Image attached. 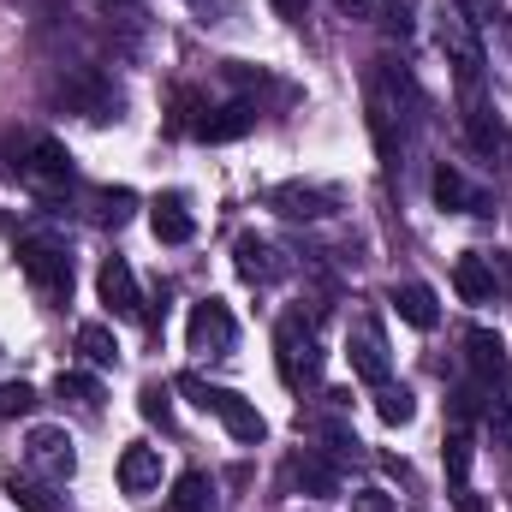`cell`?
<instances>
[{
  "mask_svg": "<svg viewBox=\"0 0 512 512\" xmlns=\"http://www.w3.org/2000/svg\"><path fill=\"white\" fill-rule=\"evenodd\" d=\"M364 108H370V137H376V155H382V167L399 161V149H405V126H411V114H417V84L399 72V66H376V78H370V96H364Z\"/></svg>",
  "mask_w": 512,
  "mask_h": 512,
  "instance_id": "6da1fadb",
  "label": "cell"
},
{
  "mask_svg": "<svg viewBox=\"0 0 512 512\" xmlns=\"http://www.w3.org/2000/svg\"><path fill=\"white\" fill-rule=\"evenodd\" d=\"M18 268H24V280H30L48 304H66V298H72V251H66V239H54V233L18 239Z\"/></svg>",
  "mask_w": 512,
  "mask_h": 512,
  "instance_id": "7a4b0ae2",
  "label": "cell"
},
{
  "mask_svg": "<svg viewBox=\"0 0 512 512\" xmlns=\"http://www.w3.org/2000/svg\"><path fill=\"white\" fill-rule=\"evenodd\" d=\"M6 173H18L36 197H60L72 191V155L54 137H18V161H6Z\"/></svg>",
  "mask_w": 512,
  "mask_h": 512,
  "instance_id": "3957f363",
  "label": "cell"
},
{
  "mask_svg": "<svg viewBox=\"0 0 512 512\" xmlns=\"http://www.w3.org/2000/svg\"><path fill=\"white\" fill-rule=\"evenodd\" d=\"M274 364H280V382L286 387H316L322 382V346H316V328L304 316H280L274 328Z\"/></svg>",
  "mask_w": 512,
  "mask_h": 512,
  "instance_id": "277c9868",
  "label": "cell"
},
{
  "mask_svg": "<svg viewBox=\"0 0 512 512\" xmlns=\"http://www.w3.org/2000/svg\"><path fill=\"white\" fill-rule=\"evenodd\" d=\"M179 387L203 405V411H215L221 423H227V435L233 441H262L268 435V423H262V411H256L245 393H233V387H215V382H203V376H179Z\"/></svg>",
  "mask_w": 512,
  "mask_h": 512,
  "instance_id": "5b68a950",
  "label": "cell"
},
{
  "mask_svg": "<svg viewBox=\"0 0 512 512\" xmlns=\"http://www.w3.org/2000/svg\"><path fill=\"white\" fill-rule=\"evenodd\" d=\"M185 334H191V352H203V358H227V352L239 346V322H233V310H227L221 298H203V304H191V322H185Z\"/></svg>",
  "mask_w": 512,
  "mask_h": 512,
  "instance_id": "8992f818",
  "label": "cell"
},
{
  "mask_svg": "<svg viewBox=\"0 0 512 512\" xmlns=\"http://www.w3.org/2000/svg\"><path fill=\"white\" fill-rule=\"evenodd\" d=\"M268 209L286 215V221H328V215L340 209V191H334V185H304V179H292V185H274V191H268Z\"/></svg>",
  "mask_w": 512,
  "mask_h": 512,
  "instance_id": "52a82bcc",
  "label": "cell"
},
{
  "mask_svg": "<svg viewBox=\"0 0 512 512\" xmlns=\"http://www.w3.org/2000/svg\"><path fill=\"white\" fill-rule=\"evenodd\" d=\"M60 102H66L72 114H84V120H120V90H114L102 72H72V78L60 84Z\"/></svg>",
  "mask_w": 512,
  "mask_h": 512,
  "instance_id": "ba28073f",
  "label": "cell"
},
{
  "mask_svg": "<svg viewBox=\"0 0 512 512\" xmlns=\"http://www.w3.org/2000/svg\"><path fill=\"white\" fill-rule=\"evenodd\" d=\"M441 54L453 60V72H459V84H465V90L483 78V48H477V36H471V18H465V12H441Z\"/></svg>",
  "mask_w": 512,
  "mask_h": 512,
  "instance_id": "9c48e42d",
  "label": "cell"
},
{
  "mask_svg": "<svg viewBox=\"0 0 512 512\" xmlns=\"http://www.w3.org/2000/svg\"><path fill=\"white\" fill-rule=\"evenodd\" d=\"M96 292H102V304L120 316V322H143V298H137V274H131L120 256H108L102 262V274H96Z\"/></svg>",
  "mask_w": 512,
  "mask_h": 512,
  "instance_id": "30bf717a",
  "label": "cell"
},
{
  "mask_svg": "<svg viewBox=\"0 0 512 512\" xmlns=\"http://www.w3.org/2000/svg\"><path fill=\"white\" fill-rule=\"evenodd\" d=\"M30 465L42 471V477H54V483H66L72 471H78V453H72V435L66 429H30Z\"/></svg>",
  "mask_w": 512,
  "mask_h": 512,
  "instance_id": "8fae6325",
  "label": "cell"
},
{
  "mask_svg": "<svg viewBox=\"0 0 512 512\" xmlns=\"http://www.w3.org/2000/svg\"><path fill=\"white\" fill-rule=\"evenodd\" d=\"M346 352H352V370L370 387L387 382V346H382V328H376V322H358V328L346 334Z\"/></svg>",
  "mask_w": 512,
  "mask_h": 512,
  "instance_id": "7c38bea8",
  "label": "cell"
},
{
  "mask_svg": "<svg viewBox=\"0 0 512 512\" xmlns=\"http://www.w3.org/2000/svg\"><path fill=\"white\" fill-rule=\"evenodd\" d=\"M435 203L459 215H489V191H477L459 167H435Z\"/></svg>",
  "mask_w": 512,
  "mask_h": 512,
  "instance_id": "4fadbf2b",
  "label": "cell"
},
{
  "mask_svg": "<svg viewBox=\"0 0 512 512\" xmlns=\"http://www.w3.org/2000/svg\"><path fill=\"white\" fill-rule=\"evenodd\" d=\"M155 483H161V447L131 441L126 453H120V489H126V495H149Z\"/></svg>",
  "mask_w": 512,
  "mask_h": 512,
  "instance_id": "5bb4252c",
  "label": "cell"
},
{
  "mask_svg": "<svg viewBox=\"0 0 512 512\" xmlns=\"http://www.w3.org/2000/svg\"><path fill=\"white\" fill-rule=\"evenodd\" d=\"M149 227H155V239H161V245H185V239L197 233V221H191V203H185L179 191L155 197V209H149Z\"/></svg>",
  "mask_w": 512,
  "mask_h": 512,
  "instance_id": "9a60e30c",
  "label": "cell"
},
{
  "mask_svg": "<svg viewBox=\"0 0 512 512\" xmlns=\"http://www.w3.org/2000/svg\"><path fill=\"white\" fill-rule=\"evenodd\" d=\"M251 126H256V102H227V108H215V114L197 120V137L203 143H233V137H245Z\"/></svg>",
  "mask_w": 512,
  "mask_h": 512,
  "instance_id": "2e32d148",
  "label": "cell"
},
{
  "mask_svg": "<svg viewBox=\"0 0 512 512\" xmlns=\"http://www.w3.org/2000/svg\"><path fill=\"white\" fill-rule=\"evenodd\" d=\"M495 280H501V274H495V262H489V256H459V268H453V286H459V298H465V304H489V298H495Z\"/></svg>",
  "mask_w": 512,
  "mask_h": 512,
  "instance_id": "e0dca14e",
  "label": "cell"
},
{
  "mask_svg": "<svg viewBox=\"0 0 512 512\" xmlns=\"http://www.w3.org/2000/svg\"><path fill=\"white\" fill-rule=\"evenodd\" d=\"M233 256H239V274H245V280H256V286L280 280V268H286V262H280V251H274L268 239H256V233H245V239L233 245Z\"/></svg>",
  "mask_w": 512,
  "mask_h": 512,
  "instance_id": "ac0fdd59",
  "label": "cell"
},
{
  "mask_svg": "<svg viewBox=\"0 0 512 512\" xmlns=\"http://www.w3.org/2000/svg\"><path fill=\"white\" fill-rule=\"evenodd\" d=\"M465 346H471V370L483 376V382H507V346H501V334H489V328H471L465 334Z\"/></svg>",
  "mask_w": 512,
  "mask_h": 512,
  "instance_id": "d6986e66",
  "label": "cell"
},
{
  "mask_svg": "<svg viewBox=\"0 0 512 512\" xmlns=\"http://www.w3.org/2000/svg\"><path fill=\"white\" fill-rule=\"evenodd\" d=\"M465 131H471V143H477L489 161H512V137H507V126H501V114L471 108V114H465Z\"/></svg>",
  "mask_w": 512,
  "mask_h": 512,
  "instance_id": "ffe728a7",
  "label": "cell"
},
{
  "mask_svg": "<svg viewBox=\"0 0 512 512\" xmlns=\"http://www.w3.org/2000/svg\"><path fill=\"white\" fill-rule=\"evenodd\" d=\"M393 310H399L411 328H435V322H441V304H435V292H429L423 280H405V286H393Z\"/></svg>",
  "mask_w": 512,
  "mask_h": 512,
  "instance_id": "44dd1931",
  "label": "cell"
},
{
  "mask_svg": "<svg viewBox=\"0 0 512 512\" xmlns=\"http://www.w3.org/2000/svg\"><path fill=\"white\" fill-rule=\"evenodd\" d=\"M447 477H453V501L471 512V435L465 429L447 435Z\"/></svg>",
  "mask_w": 512,
  "mask_h": 512,
  "instance_id": "7402d4cb",
  "label": "cell"
},
{
  "mask_svg": "<svg viewBox=\"0 0 512 512\" xmlns=\"http://www.w3.org/2000/svg\"><path fill=\"white\" fill-rule=\"evenodd\" d=\"M292 477H298L310 495H334V489H340V471H334V459H322V453H310V447L292 459Z\"/></svg>",
  "mask_w": 512,
  "mask_h": 512,
  "instance_id": "603a6c76",
  "label": "cell"
},
{
  "mask_svg": "<svg viewBox=\"0 0 512 512\" xmlns=\"http://www.w3.org/2000/svg\"><path fill=\"white\" fill-rule=\"evenodd\" d=\"M215 507V483L203 477V471H185L179 483H173V501H167V512H209Z\"/></svg>",
  "mask_w": 512,
  "mask_h": 512,
  "instance_id": "cb8c5ba5",
  "label": "cell"
},
{
  "mask_svg": "<svg viewBox=\"0 0 512 512\" xmlns=\"http://www.w3.org/2000/svg\"><path fill=\"white\" fill-rule=\"evenodd\" d=\"M78 352H84L90 364H102V370H108V364L120 358V340H114L102 322H84V328H78Z\"/></svg>",
  "mask_w": 512,
  "mask_h": 512,
  "instance_id": "d4e9b609",
  "label": "cell"
},
{
  "mask_svg": "<svg viewBox=\"0 0 512 512\" xmlns=\"http://www.w3.org/2000/svg\"><path fill=\"white\" fill-rule=\"evenodd\" d=\"M6 495H12L24 512H60L54 489H42V483H30V477H6Z\"/></svg>",
  "mask_w": 512,
  "mask_h": 512,
  "instance_id": "484cf974",
  "label": "cell"
},
{
  "mask_svg": "<svg viewBox=\"0 0 512 512\" xmlns=\"http://www.w3.org/2000/svg\"><path fill=\"white\" fill-rule=\"evenodd\" d=\"M54 393H60V399H72V405H84V411H102V387L90 382V376H78V370H60Z\"/></svg>",
  "mask_w": 512,
  "mask_h": 512,
  "instance_id": "4316f807",
  "label": "cell"
},
{
  "mask_svg": "<svg viewBox=\"0 0 512 512\" xmlns=\"http://www.w3.org/2000/svg\"><path fill=\"white\" fill-rule=\"evenodd\" d=\"M376 411H382L387 423H411L417 399H411V387H393V382H382V387H376Z\"/></svg>",
  "mask_w": 512,
  "mask_h": 512,
  "instance_id": "83f0119b",
  "label": "cell"
},
{
  "mask_svg": "<svg viewBox=\"0 0 512 512\" xmlns=\"http://www.w3.org/2000/svg\"><path fill=\"white\" fill-rule=\"evenodd\" d=\"M131 209H137L131 191H96V221H102V227H120Z\"/></svg>",
  "mask_w": 512,
  "mask_h": 512,
  "instance_id": "f1b7e54d",
  "label": "cell"
},
{
  "mask_svg": "<svg viewBox=\"0 0 512 512\" xmlns=\"http://www.w3.org/2000/svg\"><path fill=\"white\" fill-rule=\"evenodd\" d=\"M137 405H143V417H149V423H161V429L173 423V399H167V387H161V382L143 387V393H137Z\"/></svg>",
  "mask_w": 512,
  "mask_h": 512,
  "instance_id": "f546056e",
  "label": "cell"
},
{
  "mask_svg": "<svg viewBox=\"0 0 512 512\" xmlns=\"http://www.w3.org/2000/svg\"><path fill=\"white\" fill-rule=\"evenodd\" d=\"M376 6H382V24L393 36H411V24H417V6L411 0H376Z\"/></svg>",
  "mask_w": 512,
  "mask_h": 512,
  "instance_id": "4dcf8cb0",
  "label": "cell"
},
{
  "mask_svg": "<svg viewBox=\"0 0 512 512\" xmlns=\"http://www.w3.org/2000/svg\"><path fill=\"white\" fill-rule=\"evenodd\" d=\"M209 108L197 102V90H173V126H191L197 131V120H203Z\"/></svg>",
  "mask_w": 512,
  "mask_h": 512,
  "instance_id": "1f68e13d",
  "label": "cell"
},
{
  "mask_svg": "<svg viewBox=\"0 0 512 512\" xmlns=\"http://www.w3.org/2000/svg\"><path fill=\"white\" fill-rule=\"evenodd\" d=\"M36 405V393L24 382H12V387H0V417H18V411H30Z\"/></svg>",
  "mask_w": 512,
  "mask_h": 512,
  "instance_id": "d6a6232c",
  "label": "cell"
},
{
  "mask_svg": "<svg viewBox=\"0 0 512 512\" xmlns=\"http://www.w3.org/2000/svg\"><path fill=\"white\" fill-rule=\"evenodd\" d=\"M352 512H393V495L387 489H358L352 495Z\"/></svg>",
  "mask_w": 512,
  "mask_h": 512,
  "instance_id": "836d02e7",
  "label": "cell"
},
{
  "mask_svg": "<svg viewBox=\"0 0 512 512\" xmlns=\"http://www.w3.org/2000/svg\"><path fill=\"white\" fill-rule=\"evenodd\" d=\"M274 12H280V18H292V24H298V18H304V12H310V0H274Z\"/></svg>",
  "mask_w": 512,
  "mask_h": 512,
  "instance_id": "e575fe53",
  "label": "cell"
},
{
  "mask_svg": "<svg viewBox=\"0 0 512 512\" xmlns=\"http://www.w3.org/2000/svg\"><path fill=\"white\" fill-rule=\"evenodd\" d=\"M334 6H346L352 18H364V12H376V0H334Z\"/></svg>",
  "mask_w": 512,
  "mask_h": 512,
  "instance_id": "d590c367",
  "label": "cell"
},
{
  "mask_svg": "<svg viewBox=\"0 0 512 512\" xmlns=\"http://www.w3.org/2000/svg\"><path fill=\"white\" fill-rule=\"evenodd\" d=\"M501 274H507V286H512V251H507V256H501Z\"/></svg>",
  "mask_w": 512,
  "mask_h": 512,
  "instance_id": "8d00e7d4",
  "label": "cell"
}]
</instances>
